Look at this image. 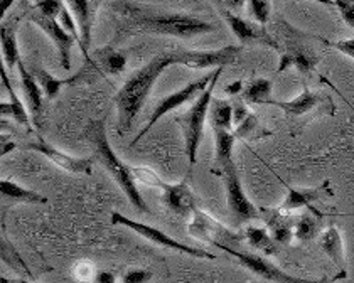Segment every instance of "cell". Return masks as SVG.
<instances>
[{"label": "cell", "mask_w": 354, "mask_h": 283, "mask_svg": "<svg viewBox=\"0 0 354 283\" xmlns=\"http://www.w3.org/2000/svg\"><path fill=\"white\" fill-rule=\"evenodd\" d=\"M177 64L174 51L164 52L149 61L144 68L133 72L123 86L115 95V103L118 108V130L123 135L132 128L133 121H136L138 112L144 106L145 99H147L150 90L156 85L159 76L162 75L164 70L169 66Z\"/></svg>", "instance_id": "1"}, {"label": "cell", "mask_w": 354, "mask_h": 283, "mask_svg": "<svg viewBox=\"0 0 354 283\" xmlns=\"http://www.w3.org/2000/svg\"><path fill=\"white\" fill-rule=\"evenodd\" d=\"M86 137L88 140L93 144L95 155L98 157L102 166L109 170L111 177L117 181V184L120 186V189L123 191V194H125L127 199L130 201V204H132L136 209H138L140 213L149 214L150 209L147 202H145L144 197H142L140 191H138L136 179H133L132 175V170H130L129 166H125V164L118 159V155L115 154L113 148L110 147L109 139H106L105 120L91 121L90 127L86 130Z\"/></svg>", "instance_id": "2"}, {"label": "cell", "mask_w": 354, "mask_h": 283, "mask_svg": "<svg viewBox=\"0 0 354 283\" xmlns=\"http://www.w3.org/2000/svg\"><path fill=\"white\" fill-rule=\"evenodd\" d=\"M132 21L133 28L140 32L172 36L179 39H192L216 30V26L211 22L186 14H144L142 10L133 9Z\"/></svg>", "instance_id": "3"}, {"label": "cell", "mask_w": 354, "mask_h": 283, "mask_svg": "<svg viewBox=\"0 0 354 283\" xmlns=\"http://www.w3.org/2000/svg\"><path fill=\"white\" fill-rule=\"evenodd\" d=\"M221 71L223 68H219L216 71V76H214L213 81H211V85L206 88V91L201 97L192 103L191 108L184 115H179V117L176 118L177 125L183 130L184 142H186V155L191 167L194 166L196 160H198L199 145H201L203 135H205L206 118L207 113H209L211 103H213V91L214 86H216L218 78L221 76Z\"/></svg>", "instance_id": "4"}, {"label": "cell", "mask_w": 354, "mask_h": 283, "mask_svg": "<svg viewBox=\"0 0 354 283\" xmlns=\"http://www.w3.org/2000/svg\"><path fill=\"white\" fill-rule=\"evenodd\" d=\"M130 170H132L136 182L138 181L142 184L157 187V189L162 191V202L172 213L180 214V216H187L189 213H194L196 196L187 182L169 184L149 167H130Z\"/></svg>", "instance_id": "5"}, {"label": "cell", "mask_w": 354, "mask_h": 283, "mask_svg": "<svg viewBox=\"0 0 354 283\" xmlns=\"http://www.w3.org/2000/svg\"><path fill=\"white\" fill-rule=\"evenodd\" d=\"M282 22V29L286 30V48H283L282 56H280V64H279V72L288 70V68H297L302 75H307L315 68L317 64L319 56L315 52V49L309 44L310 37L309 34H304L300 30L294 29L292 26H288L286 21Z\"/></svg>", "instance_id": "6"}, {"label": "cell", "mask_w": 354, "mask_h": 283, "mask_svg": "<svg viewBox=\"0 0 354 283\" xmlns=\"http://www.w3.org/2000/svg\"><path fill=\"white\" fill-rule=\"evenodd\" d=\"M219 250L226 251L228 255L234 256L245 269H248L252 273H255L257 277L263 278L272 283H334L336 278H315V280H307V278H297L294 275H288L283 270H280L275 263H272L270 260L265 258L261 255L255 253H243V251H236L234 248L226 246V244H216Z\"/></svg>", "instance_id": "7"}, {"label": "cell", "mask_w": 354, "mask_h": 283, "mask_svg": "<svg viewBox=\"0 0 354 283\" xmlns=\"http://www.w3.org/2000/svg\"><path fill=\"white\" fill-rule=\"evenodd\" d=\"M216 71L218 70H214L213 72H211V75L203 76V78L196 79V81L189 83V85H187V86L180 88V90L176 91V93L169 95V97H165V98L160 99V101L156 105V108H153L152 115H150L147 125H145L144 130H142V132L138 133L136 139L132 140V145H136L137 142L145 135V133H149L150 130H152L153 125H156L157 121L160 120V118L165 117V115L174 112L176 108H180V106L186 105V103L192 101V99H194V101H196V99L201 97V95L206 91V88L211 85V81H213L214 76H216Z\"/></svg>", "instance_id": "8"}, {"label": "cell", "mask_w": 354, "mask_h": 283, "mask_svg": "<svg viewBox=\"0 0 354 283\" xmlns=\"http://www.w3.org/2000/svg\"><path fill=\"white\" fill-rule=\"evenodd\" d=\"M225 177V189H226V201H228V209L232 213L234 223L243 224L250 223L253 219L260 217V209L246 197L243 186H241L240 174H238L236 164H230L221 170Z\"/></svg>", "instance_id": "9"}, {"label": "cell", "mask_w": 354, "mask_h": 283, "mask_svg": "<svg viewBox=\"0 0 354 283\" xmlns=\"http://www.w3.org/2000/svg\"><path fill=\"white\" fill-rule=\"evenodd\" d=\"M110 219H111V223H113V224H118V226H125V228L132 229V231H136L137 235H140L142 238L152 241V243L159 244V246L167 248V250L180 251V253H186V255H189V256H194V258L214 260V255L213 253H207V251L199 250V248L187 246V244L180 243V241H177L176 238H172V236L165 235V233L160 231V229L150 226V224L138 223V221L130 219V217L123 216L122 213H113V214H111Z\"/></svg>", "instance_id": "10"}, {"label": "cell", "mask_w": 354, "mask_h": 283, "mask_svg": "<svg viewBox=\"0 0 354 283\" xmlns=\"http://www.w3.org/2000/svg\"><path fill=\"white\" fill-rule=\"evenodd\" d=\"M240 46H226V48L214 49V51H186L176 49L174 55L177 64L187 66L191 70H211V68H225L233 64L240 56Z\"/></svg>", "instance_id": "11"}, {"label": "cell", "mask_w": 354, "mask_h": 283, "mask_svg": "<svg viewBox=\"0 0 354 283\" xmlns=\"http://www.w3.org/2000/svg\"><path fill=\"white\" fill-rule=\"evenodd\" d=\"M29 21L32 24H36L49 39L53 41V44L56 46L57 49V56H59V63L63 66V70L69 71L71 68V49L75 46L76 39L71 36V34L66 32L63 29V26L56 21V19L48 17V15L41 14L36 7L30 9L29 14Z\"/></svg>", "instance_id": "12"}, {"label": "cell", "mask_w": 354, "mask_h": 283, "mask_svg": "<svg viewBox=\"0 0 354 283\" xmlns=\"http://www.w3.org/2000/svg\"><path fill=\"white\" fill-rule=\"evenodd\" d=\"M223 17H225L226 24L230 26V29L233 30V34L236 36V39L241 44H260L267 46L272 49H280V44L277 43L275 37L265 29V26L257 24V22L248 21V19L240 17V15L230 12L226 9H219Z\"/></svg>", "instance_id": "13"}, {"label": "cell", "mask_w": 354, "mask_h": 283, "mask_svg": "<svg viewBox=\"0 0 354 283\" xmlns=\"http://www.w3.org/2000/svg\"><path fill=\"white\" fill-rule=\"evenodd\" d=\"M68 9L75 15V21L78 24L80 30V49H82L83 56L86 57L88 66L95 68V61L91 59L88 51H90L91 44V29H93L96 12H98L100 2H90V0H71L66 2Z\"/></svg>", "instance_id": "14"}, {"label": "cell", "mask_w": 354, "mask_h": 283, "mask_svg": "<svg viewBox=\"0 0 354 283\" xmlns=\"http://www.w3.org/2000/svg\"><path fill=\"white\" fill-rule=\"evenodd\" d=\"M22 148L39 152V154L46 157V159H49L51 162H55L57 167L71 172V174L91 175L93 162H91L90 159H82V157H73V155L64 154V152H61L59 148H55L53 145H49L48 142H46L44 139H41V137H37V140L26 144Z\"/></svg>", "instance_id": "15"}, {"label": "cell", "mask_w": 354, "mask_h": 283, "mask_svg": "<svg viewBox=\"0 0 354 283\" xmlns=\"http://www.w3.org/2000/svg\"><path fill=\"white\" fill-rule=\"evenodd\" d=\"M187 233L196 240L207 241L211 244H221V240L238 241V236L233 235L230 229H226L221 223H218L214 217L206 214L201 209L196 208L192 213V219L187 226Z\"/></svg>", "instance_id": "16"}, {"label": "cell", "mask_w": 354, "mask_h": 283, "mask_svg": "<svg viewBox=\"0 0 354 283\" xmlns=\"http://www.w3.org/2000/svg\"><path fill=\"white\" fill-rule=\"evenodd\" d=\"M327 187H329V182H324L319 187H307V189L287 186V196L279 209L283 214L299 211V209H313L314 202L327 196Z\"/></svg>", "instance_id": "17"}, {"label": "cell", "mask_w": 354, "mask_h": 283, "mask_svg": "<svg viewBox=\"0 0 354 283\" xmlns=\"http://www.w3.org/2000/svg\"><path fill=\"white\" fill-rule=\"evenodd\" d=\"M260 216L267 223V229L270 231L272 238L279 244H288L294 240L295 221L288 214H283L280 209L261 208Z\"/></svg>", "instance_id": "18"}, {"label": "cell", "mask_w": 354, "mask_h": 283, "mask_svg": "<svg viewBox=\"0 0 354 283\" xmlns=\"http://www.w3.org/2000/svg\"><path fill=\"white\" fill-rule=\"evenodd\" d=\"M17 68H19V75H21L22 91H24L26 103H28L29 115H30V118H32V124L39 125L42 110H44V103H42V90L39 86V83H37L36 76L26 70V66L22 61L17 64Z\"/></svg>", "instance_id": "19"}, {"label": "cell", "mask_w": 354, "mask_h": 283, "mask_svg": "<svg viewBox=\"0 0 354 283\" xmlns=\"http://www.w3.org/2000/svg\"><path fill=\"white\" fill-rule=\"evenodd\" d=\"M324 97L319 93H314V91L304 88L302 93L299 97L288 99V101H279V99H272L268 105L277 106V108L282 110L283 113L288 115V117H300V115L309 113L310 110H314L315 106L321 105L324 101Z\"/></svg>", "instance_id": "20"}, {"label": "cell", "mask_w": 354, "mask_h": 283, "mask_svg": "<svg viewBox=\"0 0 354 283\" xmlns=\"http://www.w3.org/2000/svg\"><path fill=\"white\" fill-rule=\"evenodd\" d=\"M0 48H2L3 63L7 64L9 70H14L21 63L17 44V19H12V21L2 24V29H0Z\"/></svg>", "instance_id": "21"}, {"label": "cell", "mask_w": 354, "mask_h": 283, "mask_svg": "<svg viewBox=\"0 0 354 283\" xmlns=\"http://www.w3.org/2000/svg\"><path fill=\"white\" fill-rule=\"evenodd\" d=\"M321 248L324 250V253L329 256L334 262V265L339 269V273H346L344 265V241H342V235L339 228L329 226L324 233L321 235Z\"/></svg>", "instance_id": "22"}, {"label": "cell", "mask_w": 354, "mask_h": 283, "mask_svg": "<svg viewBox=\"0 0 354 283\" xmlns=\"http://www.w3.org/2000/svg\"><path fill=\"white\" fill-rule=\"evenodd\" d=\"M95 66L105 75H120L127 66V57L115 48L106 46L95 52Z\"/></svg>", "instance_id": "23"}, {"label": "cell", "mask_w": 354, "mask_h": 283, "mask_svg": "<svg viewBox=\"0 0 354 283\" xmlns=\"http://www.w3.org/2000/svg\"><path fill=\"white\" fill-rule=\"evenodd\" d=\"M214 132V162L219 170L233 164V148L236 137L228 130H213Z\"/></svg>", "instance_id": "24"}, {"label": "cell", "mask_w": 354, "mask_h": 283, "mask_svg": "<svg viewBox=\"0 0 354 283\" xmlns=\"http://www.w3.org/2000/svg\"><path fill=\"white\" fill-rule=\"evenodd\" d=\"M0 194L9 201L22 202V204H46L48 202V197H44L42 194L26 189L12 181H6V179L0 181Z\"/></svg>", "instance_id": "25"}, {"label": "cell", "mask_w": 354, "mask_h": 283, "mask_svg": "<svg viewBox=\"0 0 354 283\" xmlns=\"http://www.w3.org/2000/svg\"><path fill=\"white\" fill-rule=\"evenodd\" d=\"M83 71H78L75 76H71V78H66V79H57L56 76H53L51 72L42 70V68H36L32 75L36 76L42 93H44L49 99H53L56 98V95L59 93V90L64 85H75V83H78L80 79L83 78Z\"/></svg>", "instance_id": "26"}, {"label": "cell", "mask_w": 354, "mask_h": 283, "mask_svg": "<svg viewBox=\"0 0 354 283\" xmlns=\"http://www.w3.org/2000/svg\"><path fill=\"white\" fill-rule=\"evenodd\" d=\"M322 228V214L317 209H309L295 221L294 238L299 241H310L319 235Z\"/></svg>", "instance_id": "27"}, {"label": "cell", "mask_w": 354, "mask_h": 283, "mask_svg": "<svg viewBox=\"0 0 354 283\" xmlns=\"http://www.w3.org/2000/svg\"><path fill=\"white\" fill-rule=\"evenodd\" d=\"M245 238L248 240L250 246L261 251L263 255H277L279 253V243L272 238L270 231L267 228L248 226L245 231Z\"/></svg>", "instance_id": "28"}, {"label": "cell", "mask_w": 354, "mask_h": 283, "mask_svg": "<svg viewBox=\"0 0 354 283\" xmlns=\"http://www.w3.org/2000/svg\"><path fill=\"white\" fill-rule=\"evenodd\" d=\"M209 124L213 130H228L233 127V103L226 99H213L209 108Z\"/></svg>", "instance_id": "29"}, {"label": "cell", "mask_w": 354, "mask_h": 283, "mask_svg": "<svg viewBox=\"0 0 354 283\" xmlns=\"http://www.w3.org/2000/svg\"><path fill=\"white\" fill-rule=\"evenodd\" d=\"M243 101L250 105H268L272 101V81L267 78H255L245 86Z\"/></svg>", "instance_id": "30"}, {"label": "cell", "mask_w": 354, "mask_h": 283, "mask_svg": "<svg viewBox=\"0 0 354 283\" xmlns=\"http://www.w3.org/2000/svg\"><path fill=\"white\" fill-rule=\"evenodd\" d=\"M73 277H75L76 282H82V283H91L96 280L100 271L96 270L95 263L90 262V260H78V262L73 265L71 270Z\"/></svg>", "instance_id": "31"}, {"label": "cell", "mask_w": 354, "mask_h": 283, "mask_svg": "<svg viewBox=\"0 0 354 283\" xmlns=\"http://www.w3.org/2000/svg\"><path fill=\"white\" fill-rule=\"evenodd\" d=\"M2 260L7 263V265L12 266L14 270L24 271L28 277H30V271L28 269V265H26V262L19 256L17 251H15V248L10 244V241L7 238H2Z\"/></svg>", "instance_id": "32"}, {"label": "cell", "mask_w": 354, "mask_h": 283, "mask_svg": "<svg viewBox=\"0 0 354 283\" xmlns=\"http://www.w3.org/2000/svg\"><path fill=\"white\" fill-rule=\"evenodd\" d=\"M248 12L255 19L257 24L265 26L270 21L272 14V3L267 0H250L248 2Z\"/></svg>", "instance_id": "33"}, {"label": "cell", "mask_w": 354, "mask_h": 283, "mask_svg": "<svg viewBox=\"0 0 354 283\" xmlns=\"http://www.w3.org/2000/svg\"><path fill=\"white\" fill-rule=\"evenodd\" d=\"M259 130H261L259 120H257L255 115L250 113V117L246 118L243 124L238 125V127L234 128L233 133H234V137H236V139L248 140V139H255V137H259L260 135Z\"/></svg>", "instance_id": "34"}, {"label": "cell", "mask_w": 354, "mask_h": 283, "mask_svg": "<svg viewBox=\"0 0 354 283\" xmlns=\"http://www.w3.org/2000/svg\"><path fill=\"white\" fill-rule=\"evenodd\" d=\"M34 7H36L41 14L48 15V17L56 19L57 21V17H61V14H63L66 3L59 2V0H46V2H37Z\"/></svg>", "instance_id": "35"}, {"label": "cell", "mask_w": 354, "mask_h": 283, "mask_svg": "<svg viewBox=\"0 0 354 283\" xmlns=\"http://www.w3.org/2000/svg\"><path fill=\"white\" fill-rule=\"evenodd\" d=\"M330 3H333L334 7H337L342 21L354 30V2H351V0H336V2Z\"/></svg>", "instance_id": "36"}, {"label": "cell", "mask_w": 354, "mask_h": 283, "mask_svg": "<svg viewBox=\"0 0 354 283\" xmlns=\"http://www.w3.org/2000/svg\"><path fill=\"white\" fill-rule=\"evenodd\" d=\"M153 273L149 270H130L122 277V283H149Z\"/></svg>", "instance_id": "37"}, {"label": "cell", "mask_w": 354, "mask_h": 283, "mask_svg": "<svg viewBox=\"0 0 354 283\" xmlns=\"http://www.w3.org/2000/svg\"><path fill=\"white\" fill-rule=\"evenodd\" d=\"M250 113L252 112H250L243 99H236V101L233 103V127L236 128L238 125L243 124L246 118L250 117Z\"/></svg>", "instance_id": "38"}, {"label": "cell", "mask_w": 354, "mask_h": 283, "mask_svg": "<svg viewBox=\"0 0 354 283\" xmlns=\"http://www.w3.org/2000/svg\"><path fill=\"white\" fill-rule=\"evenodd\" d=\"M321 43L329 46V48L337 49V51L342 52V55H346L348 57H351V59H354V39H342V41H336V43H330V41L322 39L321 37Z\"/></svg>", "instance_id": "39"}, {"label": "cell", "mask_w": 354, "mask_h": 283, "mask_svg": "<svg viewBox=\"0 0 354 283\" xmlns=\"http://www.w3.org/2000/svg\"><path fill=\"white\" fill-rule=\"evenodd\" d=\"M95 283H117V277L111 271H100Z\"/></svg>", "instance_id": "40"}, {"label": "cell", "mask_w": 354, "mask_h": 283, "mask_svg": "<svg viewBox=\"0 0 354 283\" xmlns=\"http://www.w3.org/2000/svg\"><path fill=\"white\" fill-rule=\"evenodd\" d=\"M240 90H243V85H241V81H236V83H233V85L226 86V93H228V95L240 93Z\"/></svg>", "instance_id": "41"}, {"label": "cell", "mask_w": 354, "mask_h": 283, "mask_svg": "<svg viewBox=\"0 0 354 283\" xmlns=\"http://www.w3.org/2000/svg\"><path fill=\"white\" fill-rule=\"evenodd\" d=\"M10 6H12V2H10V0H9V2H2V12H6V10L9 9Z\"/></svg>", "instance_id": "42"}, {"label": "cell", "mask_w": 354, "mask_h": 283, "mask_svg": "<svg viewBox=\"0 0 354 283\" xmlns=\"http://www.w3.org/2000/svg\"><path fill=\"white\" fill-rule=\"evenodd\" d=\"M7 282H9V280H7ZM9 283H30V282L24 280V278H19V280H12V282H9Z\"/></svg>", "instance_id": "43"}]
</instances>
